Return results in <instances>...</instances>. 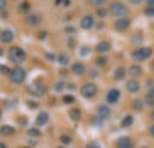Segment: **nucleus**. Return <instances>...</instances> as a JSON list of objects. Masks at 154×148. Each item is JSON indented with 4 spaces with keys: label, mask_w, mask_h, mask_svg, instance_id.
<instances>
[{
    "label": "nucleus",
    "mask_w": 154,
    "mask_h": 148,
    "mask_svg": "<svg viewBox=\"0 0 154 148\" xmlns=\"http://www.w3.org/2000/svg\"><path fill=\"white\" fill-rule=\"evenodd\" d=\"M26 58V54L25 51L18 48V46H12L10 50H8V59L12 62V63H16V64H20L25 60Z\"/></svg>",
    "instance_id": "1"
},
{
    "label": "nucleus",
    "mask_w": 154,
    "mask_h": 148,
    "mask_svg": "<svg viewBox=\"0 0 154 148\" xmlns=\"http://www.w3.org/2000/svg\"><path fill=\"white\" fill-rule=\"evenodd\" d=\"M109 11L113 16H116V17H125L129 13L128 7L126 5H123L122 2H113L109 6Z\"/></svg>",
    "instance_id": "2"
},
{
    "label": "nucleus",
    "mask_w": 154,
    "mask_h": 148,
    "mask_svg": "<svg viewBox=\"0 0 154 148\" xmlns=\"http://www.w3.org/2000/svg\"><path fill=\"white\" fill-rule=\"evenodd\" d=\"M10 79L13 82V83H17V84H20V83H23L24 82V79H25V70L24 69H21L19 66H16V68H13L12 70H11V72H10Z\"/></svg>",
    "instance_id": "3"
},
{
    "label": "nucleus",
    "mask_w": 154,
    "mask_h": 148,
    "mask_svg": "<svg viewBox=\"0 0 154 148\" xmlns=\"http://www.w3.org/2000/svg\"><path fill=\"white\" fill-rule=\"evenodd\" d=\"M151 55H152V49H149V48H141V49H136L135 51H133L132 57L136 62H142V60L147 59L148 57H151Z\"/></svg>",
    "instance_id": "4"
},
{
    "label": "nucleus",
    "mask_w": 154,
    "mask_h": 148,
    "mask_svg": "<svg viewBox=\"0 0 154 148\" xmlns=\"http://www.w3.org/2000/svg\"><path fill=\"white\" fill-rule=\"evenodd\" d=\"M97 93V87L94 83H85L81 88V95L85 98H91L94 97Z\"/></svg>",
    "instance_id": "5"
},
{
    "label": "nucleus",
    "mask_w": 154,
    "mask_h": 148,
    "mask_svg": "<svg viewBox=\"0 0 154 148\" xmlns=\"http://www.w3.org/2000/svg\"><path fill=\"white\" fill-rule=\"evenodd\" d=\"M129 26H131V20L127 18L117 19L115 21V24H114V27L117 31H126Z\"/></svg>",
    "instance_id": "6"
},
{
    "label": "nucleus",
    "mask_w": 154,
    "mask_h": 148,
    "mask_svg": "<svg viewBox=\"0 0 154 148\" xmlns=\"http://www.w3.org/2000/svg\"><path fill=\"white\" fill-rule=\"evenodd\" d=\"M45 91H46L45 87L43 84H39V83L35 84L33 87H29V93L35 95V96H42Z\"/></svg>",
    "instance_id": "7"
},
{
    "label": "nucleus",
    "mask_w": 154,
    "mask_h": 148,
    "mask_svg": "<svg viewBox=\"0 0 154 148\" xmlns=\"http://www.w3.org/2000/svg\"><path fill=\"white\" fill-rule=\"evenodd\" d=\"M119 98H120V91L117 89H112L109 93L107 94V102L110 103V104L116 103Z\"/></svg>",
    "instance_id": "8"
},
{
    "label": "nucleus",
    "mask_w": 154,
    "mask_h": 148,
    "mask_svg": "<svg viewBox=\"0 0 154 148\" xmlns=\"http://www.w3.org/2000/svg\"><path fill=\"white\" fill-rule=\"evenodd\" d=\"M93 25H94V18L91 16H85V17H83L82 20H81V27L84 29V30L91 29Z\"/></svg>",
    "instance_id": "9"
},
{
    "label": "nucleus",
    "mask_w": 154,
    "mask_h": 148,
    "mask_svg": "<svg viewBox=\"0 0 154 148\" xmlns=\"http://www.w3.org/2000/svg\"><path fill=\"white\" fill-rule=\"evenodd\" d=\"M49 121V114L45 113V111H40L38 115H37V119H36V125L40 127V126H44L46 125Z\"/></svg>",
    "instance_id": "10"
},
{
    "label": "nucleus",
    "mask_w": 154,
    "mask_h": 148,
    "mask_svg": "<svg viewBox=\"0 0 154 148\" xmlns=\"http://www.w3.org/2000/svg\"><path fill=\"white\" fill-rule=\"evenodd\" d=\"M13 38H14V35L11 30H4L0 35V39L2 43H11L13 40Z\"/></svg>",
    "instance_id": "11"
},
{
    "label": "nucleus",
    "mask_w": 154,
    "mask_h": 148,
    "mask_svg": "<svg viewBox=\"0 0 154 148\" xmlns=\"http://www.w3.org/2000/svg\"><path fill=\"white\" fill-rule=\"evenodd\" d=\"M40 21H42V17L37 14V13H35V14H30V16H27L26 17V23L29 24V25H32V26H37L40 24Z\"/></svg>",
    "instance_id": "12"
},
{
    "label": "nucleus",
    "mask_w": 154,
    "mask_h": 148,
    "mask_svg": "<svg viewBox=\"0 0 154 148\" xmlns=\"http://www.w3.org/2000/svg\"><path fill=\"white\" fill-rule=\"evenodd\" d=\"M95 49H96L97 52H100V54L107 52V51L110 49V43H109V42H107V40H102V42H100V43L97 44Z\"/></svg>",
    "instance_id": "13"
},
{
    "label": "nucleus",
    "mask_w": 154,
    "mask_h": 148,
    "mask_svg": "<svg viewBox=\"0 0 154 148\" xmlns=\"http://www.w3.org/2000/svg\"><path fill=\"white\" fill-rule=\"evenodd\" d=\"M126 88H127V90L129 93H136V91H139L140 85H139V83L135 79H131V81H128L126 83Z\"/></svg>",
    "instance_id": "14"
},
{
    "label": "nucleus",
    "mask_w": 154,
    "mask_h": 148,
    "mask_svg": "<svg viewBox=\"0 0 154 148\" xmlns=\"http://www.w3.org/2000/svg\"><path fill=\"white\" fill-rule=\"evenodd\" d=\"M132 140L129 137H121L117 140V147L120 148H131L132 147Z\"/></svg>",
    "instance_id": "15"
},
{
    "label": "nucleus",
    "mask_w": 154,
    "mask_h": 148,
    "mask_svg": "<svg viewBox=\"0 0 154 148\" xmlns=\"http://www.w3.org/2000/svg\"><path fill=\"white\" fill-rule=\"evenodd\" d=\"M0 131H1V134H2L4 136H11V135L16 134V129H14L12 126H8V125L2 126Z\"/></svg>",
    "instance_id": "16"
},
{
    "label": "nucleus",
    "mask_w": 154,
    "mask_h": 148,
    "mask_svg": "<svg viewBox=\"0 0 154 148\" xmlns=\"http://www.w3.org/2000/svg\"><path fill=\"white\" fill-rule=\"evenodd\" d=\"M71 70H72V72L77 76H81V75L84 74V71H85V69H84V65L82 64V63H75L74 65H72V68H71Z\"/></svg>",
    "instance_id": "17"
},
{
    "label": "nucleus",
    "mask_w": 154,
    "mask_h": 148,
    "mask_svg": "<svg viewBox=\"0 0 154 148\" xmlns=\"http://www.w3.org/2000/svg\"><path fill=\"white\" fill-rule=\"evenodd\" d=\"M146 103L149 106V107H153L154 106V88L151 87L148 93L146 94Z\"/></svg>",
    "instance_id": "18"
},
{
    "label": "nucleus",
    "mask_w": 154,
    "mask_h": 148,
    "mask_svg": "<svg viewBox=\"0 0 154 148\" xmlns=\"http://www.w3.org/2000/svg\"><path fill=\"white\" fill-rule=\"evenodd\" d=\"M97 114H98L101 117L106 119V117H108V116H109V114H110V109H109L107 106H100V107H98V109H97Z\"/></svg>",
    "instance_id": "19"
},
{
    "label": "nucleus",
    "mask_w": 154,
    "mask_h": 148,
    "mask_svg": "<svg viewBox=\"0 0 154 148\" xmlns=\"http://www.w3.org/2000/svg\"><path fill=\"white\" fill-rule=\"evenodd\" d=\"M133 122H134V117H133L132 115H127V116L122 120L121 127H122V128H128V127H131V126L133 125Z\"/></svg>",
    "instance_id": "20"
},
{
    "label": "nucleus",
    "mask_w": 154,
    "mask_h": 148,
    "mask_svg": "<svg viewBox=\"0 0 154 148\" xmlns=\"http://www.w3.org/2000/svg\"><path fill=\"white\" fill-rule=\"evenodd\" d=\"M114 77H115L116 81H122V79H125V77H126V70H125V68H117L115 70V74H114Z\"/></svg>",
    "instance_id": "21"
},
{
    "label": "nucleus",
    "mask_w": 154,
    "mask_h": 148,
    "mask_svg": "<svg viewBox=\"0 0 154 148\" xmlns=\"http://www.w3.org/2000/svg\"><path fill=\"white\" fill-rule=\"evenodd\" d=\"M103 117H101L100 115L98 116H94L93 119H91V121H90V123L94 126V127H96V128H101L102 126H103Z\"/></svg>",
    "instance_id": "22"
},
{
    "label": "nucleus",
    "mask_w": 154,
    "mask_h": 148,
    "mask_svg": "<svg viewBox=\"0 0 154 148\" xmlns=\"http://www.w3.org/2000/svg\"><path fill=\"white\" fill-rule=\"evenodd\" d=\"M69 115H70V117H71L74 121H79V120H81V117H82L81 111H79V109H77V108L71 109V110L69 111Z\"/></svg>",
    "instance_id": "23"
},
{
    "label": "nucleus",
    "mask_w": 154,
    "mask_h": 148,
    "mask_svg": "<svg viewBox=\"0 0 154 148\" xmlns=\"http://www.w3.org/2000/svg\"><path fill=\"white\" fill-rule=\"evenodd\" d=\"M129 74L132 75L133 77H137L142 74V69L139 66V65H132L129 68Z\"/></svg>",
    "instance_id": "24"
},
{
    "label": "nucleus",
    "mask_w": 154,
    "mask_h": 148,
    "mask_svg": "<svg viewBox=\"0 0 154 148\" xmlns=\"http://www.w3.org/2000/svg\"><path fill=\"white\" fill-rule=\"evenodd\" d=\"M31 6H30V2L29 1H23L21 4H19V7H18V11L20 13H27L30 11Z\"/></svg>",
    "instance_id": "25"
},
{
    "label": "nucleus",
    "mask_w": 154,
    "mask_h": 148,
    "mask_svg": "<svg viewBox=\"0 0 154 148\" xmlns=\"http://www.w3.org/2000/svg\"><path fill=\"white\" fill-rule=\"evenodd\" d=\"M27 135L30 137H39V136H42V131L38 128H30L27 130Z\"/></svg>",
    "instance_id": "26"
},
{
    "label": "nucleus",
    "mask_w": 154,
    "mask_h": 148,
    "mask_svg": "<svg viewBox=\"0 0 154 148\" xmlns=\"http://www.w3.org/2000/svg\"><path fill=\"white\" fill-rule=\"evenodd\" d=\"M58 63L60 64V65H66L68 63H69V56L68 55H65V54H62V55H59L58 56Z\"/></svg>",
    "instance_id": "27"
},
{
    "label": "nucleus",
    "mask_w": 154,
    "mask_h": 148,
    "mask_svg": "<svg viewBox=\"0 0 154 148\" xmlns=\"http://www.w3.org/2000/svg\"><path fill=\"white\" fill-rule=\"evenodd\" d=\"M133 108H134L135 110H139V111L142 110V109H143V103H142L140 100L136 98V100L133 101Z\"/></svg>",
    "instance_id": "28"
},
{
    "label": "nucleus",
    "mask_w": 154,
    "mask_h": 148,
    "mask_svg": "<svg viewBox=\"0 0 154 148\" xmlns=\"http://www.w3.org/2000/svg\"><path fill=\"white\" fill-rule=\"evenodd\" d=\"M59 140H60V142H62L63 145H69V143L71 142V137H70L69 135H66V134H63V135H60Z\"/></svg>",
    "instance_id": "29"
},
{
    "label": "nucleus",
    "mask_w": 154,
    "mask_h": 148,
    "mask_svg": "<svg viewBox=\"0 0 154 148\" xmlns=\"http://www.w3.org/2000/svg\"><path fill=\"white\" fill-rule=\"evenodd\" d=\"M63 102H64L65 104H71V103L75 102V97H74L72 95H65V96L63 97Z\"/></svg>",
    "instance_id": "30"
},
{
    "label": "nucleus",
    "mask_w": 154,
    "mask_h": 148,
    "mask_svg": "<svg viewBox=\"0 0 154 148\" xmlns=\"http://www.w3.org/2000/svg\"><path fill=\"white\" fill-rule=\"evenodd\" d=\"M96 64L98 66H104L107 64V58L106 57H98V58H96Z\"/></svg>",
    "instance_id": "31"
},
{
    "label": "nucleus",
    "mask_w": 154,
    "mask_h": 148,
    "mask_svg": "<svg viewBox=\"0 0 154 148\" xmlns=\"http://www.w3.org/2000/svg\"><path fill=\"white\" fill-rule=\"evenodd\" d=\"M143 12H145V14L148 16V17H154V6H148Z\"/></svg>",
    "instance_id": "32"
},
{
    "label": "nucleus",
    "mask_w": 154,
    "mask_h": 148,
    "mask_svg": "<svg viewBox=\"0 0 154 148\" xmlns=\"http://www.w3.org/2000/svg\"><path fill=\"white\" fill-rule=\"evenodd\" d=\"M89 51H90V48H89V46H87V45H84V46H82V48H81L79 55H81V56H87L88 54H89Z\"/></svg>",
    "instance_id": "33"
},
{
    "label": "nucleus",
    "mask_w": 154,
    "mask_h": 148,
    "mask_svg": "<svg viewBox=\"0 0 154 148\" xmlns=\"http://www.w3.org/2000/svg\"><path fill=\"white\" fill-rule=\"evenodd\" d=\"M90 1V4L93 5V6H101V5H103L107 0H89Z\"/></svg>",
    "instance_id": "34"
},
{
    "label": "nucleus",
    "mask_w": 154,
    "mask_h": 148,
    "mask_svg": "<svg viewBox=\"0 0 154 148\" xmlns=\"http://www.w3.org/2000/svg\"><path fill=\"white\" fill-rule=\"evenodd\" d=\"M96 14L98 16V17H102V18H103V17L107 16V11H106L104 8H98V10L96 11Z\"/></svg>",
    "instance_id": "35"
},
{
    "label": "nucleus",
    "mask_w": 154,
    "mask_h": 148,
    "mask_svg": "<svg viewBox=\"0 0 154 148\" xmlns=\"http://www.w3.org/2000/svg\"><path fill=\"white\" fill-rule=\"evenodd\" d=\"M64 32H65V33H75V32H76V29H75L74 26H66V27L64 29Z\"/></svg>",
    "instance_id": "36"
},
{
    "label": "nucleus",
    "mask_w": 154,
    "mask_h": 148,
    "mask_svg": "<svg viewBox=\"0 0 154 148\" xmlns=\"http://www.w3.org/2000/svg\"><path fill=\"white\" fill-rule=\"evenodd\" d=\"M64 85H65V84H64V82H63V81L58 82L57 84H56V91H58V93H59V91H62V90H63V88H64Z\"/></svg>",
    "instance_id": "37"
},
{
    "label": "nucleus",
    "mask_w": 154,
    "mask_h": 148,
    "mask_svg": "<svg viewBox=\"0 0 154 148\" xmlns=\"http://www.w3.org/2000/svg\"><path fill=\"white\" fill-rule=\"evenodd\" d=\"M46 37H48V32H46V31H39L38 32V39L44 40Z\"/></svg>",
    "instance_id": "38"
},
{
    "label": "nucleus",
    "mask_w": 154,
    "mask_h": 148,
    "mask_svg": "<svg viewBox=\"0 0 154 148\" xmlns=\"http://www.w3.org/2000/svg\"><path fill=\"white\" fill-rule=\"evenodd\" d=\"M0 69H1V74H10V72H11L10 68H8V66H6V65H1V66H0Z\"/></svg>",
    "instance_id": "39"
},
{
    "label": "nucleus",
    "mask_w": 154,
    "mask_h": 148,
    "mask_svg": "<svg viewBox=\"0 0 154 148\" xmlns=\"http://www.w3.org/2000/svg\"><path fill=\"white\" fill-rule=\"evenodd\" d=\"M45 57H46V58H48L50 62H54V60L56 59V57H55V55H54V54H49V52H46V54H45Z\"/></svg>",
    "instance_id": "40"
},
{
    "label": "nucleus",
    "mask_w": 154,
    "mask_h": 148,
    "mask_svg": "<svg viewBox=\"0 0 154 148\" xmlns=\"http://www.w3.org/2000/svg\"><path fill=\"white\" fill-rule=\"evenodd\" d=\"M27 104L30 106V108H31V109H36V108L38 107V103H37V102H32V101H29V102H27Z\"/></svg>",
    "instance_id": "41"
},
{
    "label": "nucleus",
    "mask_w": 154,
    "mask_h": 148,
    "mask_svg": "<svg viewBox=\"0 0 154 148\" xmlns=\"http://www.w3.org/2000/svg\"><path fill=\"white\" fill-rule=\"evenodd\" d=\"M68 46H69V48H74V46H75V40H74L72 38H69V39H68Z\"/></svg>",
    "instance_id": "42"
},
{
    "label": "nucleus",
    "mask_w": 154,
    "mask_h": 148,
    "mask_svg": "<svg viewBox=\"0 0 154 148\" xmlns=\"http://www.w3.org/2000/svg\"><path fill=\"white\" fill-rule=\"evenodd\" d=\"M88 148L93 147V148H97L98 147V145H97V142H90V143H88V146H87Z\"/></svg>",
    "instance_id": "43"
},
{
    "label": "nucleus",
    "mask_w": 154,
    "mask_h": 148,
    "mask_svg": "<svg viewBox=\"0 0 154 148\" xmlns=\"http://www.w3.org/2000/svg\"><path fill=\"white\" fill-rule=\"evenodd\" d=\"M5 6H6V1L5 0H0V7H1V10H4Z\"/></svg>",
    "instance_id": "44"
},
{
    "label": "nucleus",
    "mask_w": 154,
    "mask_h": 148,
    "mask_svg": "<svg viewBox=\"0 0 154 148\" xmlns=\"http://www.w3.org/2000/svg\"><path fill=\"white\" fill-rule=\"evenodd\" d=\"M148 6H154V0H146Z\"/></svg>",
    "instance_id": "45"
},
{
    "label": "nucleus",
    "mask_w": 154,
    "mask_h": 148,
    "mask_svg": "<svg viewBox=\"0 0 154 148\" xmlns=\"http://www.w3.org/2000/svg\"><path fill=\"white\" fill-rule=\"evenodd\" d=\"M142 0H131V2L132 4H134V5H137V4H140Z\"/></svg>",
    "instance_id": "46"
},
{
    "label": "nucleus",
    "mask_w": 154,
    "mask_h": 148,
    "mask_svg": "<svg viewBox=\"0 0 154 148\" xmlns=\"http://www.w3.org/2000/svg\"><path fill=\"white\" fill-rule=\"evenodd\" d=\"M149 131H151V135H152V136H154V125L151 127V130H149Z\"/></svg>",
    "instance_id": "47"
},
{
    "label": "nucleus",
    "mask_w": 154,
    "mask_h": 148,
    "mask_svg": "<svg viewBox=\"0 0 154 148\" xmlns=\"http://www.w3.org/2000/svg\"><path fill=\"white\" fill-rule=\"evenodd\" d=\"M68 87H69V89H70V90H74V88H75V85H74V84H69Z\"/></svg>",
    "instance_id": "48"
},
{
    "label": "nucleus",
    "mask_w": 154,
    "mask_h": 148,
    "mask_svg": "<svg viewBox=\"0 0 154 148\" xmlns=\"http://www.w3.org/2000/svg\"><path fill=\"white\" fill-rule=\"evenodd\" d=\"M64 5H65V6H69V5H70V0H65V1H64Z\"/></svg>",
    "instance_id": "49"
},
{
    "label": "nucleus",
    "mask_w": 154,
    "mask_h": 148,
    "mask_svg": "<svg viewBox=\"0 0 154 148\" xmlns=\"http://www.w3.org/2000/svg\"><path fill=\"white\" fill-rule=\"evenodd\" d=\"M89 75H90V76H97V72L96 71H90V74Z\"/></svg>",
    "instance_id": "50"
},
{
    "label": "nucleus",
    "mask_w": 154,
    "mask_h": 148,
    "mask_svg": "<svg viewBox=\"0 0 154 148\" xmlns=\"http://www.w3.org/2000/svg\"><path fill=\"white\" fill-rule=\"evenodd\" d=\"M62 1H63V0H56V5H60V2H62Z\"/></svg>",
    "instance_id": "51"
},
{
    "label": "nucleus",
    "mask_w": 154,
    "mask_h": 148,
    "mask_svg": "<svg viewBox=\"0 0 154 148\" xmlns=\"http://www.w3.org/2000/svg\"><path fill=\"white\" fill-rule=\"evenodd\" d=\"M151 117H152V120L154 121V109H153V111L151 113Z\"/></svg>",
    "instance_id": "52"
},
{
    "label": "nucleus",
    "mask_w": 154,
    "mask_h": 148,
    "mask_svg": "<svg viewBox=\"0 0 154 148\" xmlns=\"http://www.w3.org/2000/svg\"><path fill=\"white\" fill-rule=\"evenodd\" d=\"M0 147H1V148H5V147H6V145H5V143H0Z\"/></svg>",
    "instance_id": "53"
}]
</instances>
